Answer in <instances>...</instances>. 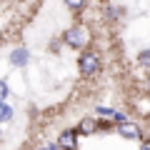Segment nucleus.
Wrapping results in <instances>:
<instances>
[{
  "instance_id": "nucleus-12",
  "label": "nucleus",
  "mask_w": 150,
  "mask_h": 150,
  "mask_svg": "<svg viewBox=\"0 0 150 150\" xmlns=\"http://www.w3.org/2000/svg\"><path fill=\"white\" fill-rule=\"evenodd\" d=\"M140 150H150V140H148V143H143V148H140Z\"/></svg>"
},
{
  "instance_id": "nucleus-10",
  "label": "nucleus",
  "mask_w": 150,
  "mask_h": 150,
  "mask_svg": "<svg viewBox=\"0 0 150 150\" xmlns=\"http://www.w3.org/2000/svg\"><path fill=\"white\" fill-rule=\"evenodd\" d=\"M5 98H8V85H5L3 80H0V103L5 100Z\"/></svg>"
},
{
  "instance_id": "nucleus-8",
  "label": "nucleus",
  "mask_w": 150,
  "mask_h": 150,
  "mask_svg": "<svg viewBox=\"0 0 150 150\" xmlns=\"http://www.w3.org/2000/svg\"><path fill=\"white\" fill-rule=\"evenodd\" d=\"M140 65L150 68V50H143V53H140Z\"/></svg>"
},
{
  "instance_id": "nucleus-9",
  "label": "nucleus",
  "mask_w": 150,
  "mask_h": 150,
  "mask_svg": "<svg viewBox=\"0 0 150 150\" xmlns=\"http://www.w3.org/2000/svg\"><path fill=\"white\" fill-rule=\"evenodd\" d=\"M83 3H85V0H65V5H68V8H73V10L83 8Z\"/></svg>"
},
{
  "instance_id": "nucleus-7",
  "label": "nucleus",
  "mask_w": 150,
  "mask_h": 150,
  "mask_svg": "<svg viewBox=\"0 0 150 150\" xmlns=\"http://www.w3.org/2000/svg\"><path fill=\"white\" fill-rule=\"evenodd\" d=\"M10 118H13V110L5 105V103H0V123H8Z\"/></svg>"
},
{
  "instance_id": "nucleus-4",
  "label": "nucleus",
  "mask_w": 150,
  "mask_h": 150,
  "mask_svg": "<svg viewBox=\"0 0 150 150\" xmlns=\"http://www.w3.org/2000/svg\"><path fill=\"white\" fill-rule=\"evenodd\" d=\"M10 63L15 65V68H23V65H28V50H25V48H18V50H13V55H10Z\"/></svg>"
},
{
  "instance_id": "nucleus-2",
  "label": "nucleus",
  "mask_w": 150,
  "mask_h": 150,
  "mask_svg": "<svg viewBox=\"0 0 150 150\" xmlns=\"http://www.w3.org/2000/svg\"><path fill=\"white\" fill-rule=\"evenodd\" d=\"M80 73L83 75H93L98 68H100V58H98V53H93V50H85V53L80 55Z\"/></svg>"
},
{
  "instance_id": "nucleus-3",
  "label": "nucleus",
  "mask_w": 150,
  "mask_h": 150,
  "mask_svg": "<svg viewBox=\"0 0 150 150\" xmlns=\"http://www.w3.org/2000/svg\"><path fill=\"white\" fill-rule=\"evenodd\" d=\"M58 148L60 150H75L78 148V138H75V130H63L58 138Z\"/></svg>"
},
{
  "instance_id": "nucleus-6",
  "label": "nucleus",
  "mask_w": 150,
  "mask_h": 150,
  "mask_svg": "<svg viewBox=\"0 0 150 150\" xmlns=\"http://www.w3.org/2000/svg\"><path fill=\"white\" fill-rule=\"evenodd\" d=\"M78 130H80V133H95V130H98V123H95V118H85L80 125H78Z\"/></svg>"
},
{
  "instance_id": "nucleus-5",
  "label": "nucleus",
  "mask_w": 150,
  "mask_h": 150,
  "mask_svg": "<svg viewBox=\"0 0 150 150\" xmlns=\"http://www.w3.org/2000/svg\"><path fill=\"white\" fill-rule=\"evenodd\" d=\"M120 135H123V138H128V140H138V138H140V130H138V125L123 123V125H120Z\"/></svg>"
},
{
  "instance_id": "nucleus-11",
  "label": "nucleus",
  "mask_w": 150,
  "mask_h": 150,
  "mask_svg": "<svg viewBox=\"0 0 150 150\" xmlns=\"http://www.w3.org/2000/svg\"><path fill=\"white\" fill-rule=\"evenodd\" d=\"M40 150H60V148H58V145H43Z\"/></svg>"
},
{
  "instance_id": "nucleus-1",
  "label": "nucleus",
  "mask_w": 150,
  "mask_h": 150,
  "mask_svg": "<svg viewBox=\"0 0 150 150\" xmlns=\"http://www.w3.org/2000/svg\"><path fill=\"white\" fill-rule=\"evenodd\" d=\"M65 43L75 50H83L88 43H90V30L85 25H73L70 30H65Z\"/></svg>"
}]
</instances>
